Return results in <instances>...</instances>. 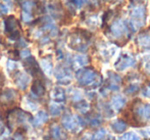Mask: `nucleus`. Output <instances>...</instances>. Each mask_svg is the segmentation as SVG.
Here are the masks:
<instances>
[{
  "label": "nucleus",
  "instance_id": "ddd939ff",
  "mask_svg": "<svg viewBox=\"0 0 150 140\" xmlns=\"http://www.w3.org/2000/svg\"><path fill=\"white\" fill-rule=\"evenodd\" d=\"M120 83H122V79L119 75L115 73L109 72L108 73V79H107V85L106 87L111 91H117L120 89Z\"/></svg>",
  "mask_w": 150,
  "mask_h": 140
},
{
  "label": "nucleus",
  "instance_id": "cd10ccee",
  "mask_svg": "<svg viewBox=\"0 0 150 140\" xmlns=\"http://www.w3.org/2000/svg\"><path fill=\"white\" fill-rule=\"evenodd\" d=\"M7 68H8V72L12 73V72H18V65L16 63H14L13 60L9 59L7 63Z\"/></svg>",
  "mask_w": 150,
  "mask_h": 140
},
{
  "label": "nucleus",
  "instance_id": "4468645a",
  "mask_svg": "<svg viewBox=\"0 0 150 140\" xmlns=\"http://www.w3.org/2000/svg\"><path fill=\"white\" fill-rule=\"evenodd\" d=\"M16 84L21 90H26L30 83V77L26 73L23 72H16Z\"/></svg>",
  "mask_w": 150,
  "mask_h": 140
},
{
  "label": "nucleus",
  "instance_id": "0eeeda50",
  "mask_svg": "<svg viewBox=\"0 0 150 140\" xmlns=\"http://www.w3.org/2000/svg\"><path fill=\"white\" fill-rule=\"evenodd\" d=\"M54 75H55L56 79H57L58 83L67 85L71 83V79H73V75H71V69L65 65H58L54 71Z\"/></svg>",
  "mask_w": 150,
  "mask_h": 140
},
{
  "label": "nucleus",
  "instance_id": "6ab92c4d",
  "mask_svg": "<svg viewBox=\"0 0 150 140\" xmlns=\"http://www.w3.org/2000/svg\"><path fill=\"white\" fill-rule=\"evenodd\" d=\"M88 63H89V57L85 54H78L74 57V65L79 68L85 67Z\"/></svg>",
  "mask_w": 150,
  "mask_h": 140
},
{
  "label": "nucleus",
  "instance_id": "20e7f679",
  "mask_svg": "<svg viewBox=\"0 0 150 140\" xmlns=\"http://www.w3.org/2000/svg\"><path fill=\"white\" fill-rule=\"evenodd\" d=\"M109 34L117 40L129 39V26L122 20H115L109 26Z\"/></svg>",
  "mask_w": 150,
  "mask_h": 140
},
{
  "label": "nucleus",
  "instance_id": "c756f323",
  "mask_svg": "<svg viewBox=\"0 0 150 140\" xmlns=\"http://www.w3.org/2000/svg\"><path fill=\"white\" fill-rule=\"evenodd\" d=\"M61 112V107H58V105H51L50 107V114H52V116H57V114H59Z\"/></svg>",
  "mask_w": 150,
  "mask_h": 140
},
{
  "label": "nucleus",
  "instance_id": "c9c22d12",
  "mask_svg": "<svg viewBox=\"0 0 150 140\" xmlns=\"http://www.w3.org/2000/svg\"><path fill=\"white\" fill-rule=\"evenodd\" d=\"M110 3H120V2H122L124 0H108Z\"/></svg>",
  "mask_w": 150,
  "mask_h": 140
},
{
  "label": "nucleus",
  "instance_id": "dca6fc26",
  "mask_svg": "<svg viewBox=\"0 0 150 140\" xmlns=\"http://www.w3.org/2000/svg\"><path fill=\"white\" fill-rule=\"evenodd\" d=\"M127 100L122 95H115V96L111 97V102H110V105L112 107L113 109L115 111H120L122 109V107H125L126 104Z\"/></svg>",
  "mask_w": 150,
  "mask_h": 140
},
{
  "label": "nucleus",
  "instance_id": "a878e982",
  "mask_svg": "<svg viewBox=\"0 0 150 140\" xmlns=\"http://www.w3.org/2000/svg\"><path fill=\"white\" fill-rule=\"evenodd\" d=\"M120 140H141V139H140V137H139L138 135L135 134V133L129 132V133H126V134L122 135Z\"/></svg>",
  "mask_w": 150,
  "mask_h": 140
},
{
  "label": "nucleus",
  "instance_id": "412c9836",
  "mask_svg": "<svg viewBox=\"0 0 150 140\" xmlns=\"http://www.w3.org/2000/svg\"><path fill=\"white\" fill-rule=\"evenodd\" d=\"M51 134L53 136L54 139L56 140H65L67 139V135L62 132V130L60 129V127L58 126H53L51 128Z\"/></svg>",
  "mask_w": 150,
  "mask_h": 140
},
{
  "label": "nucleus",
  "instance_id": "f257e3e1",
  "mask_svg": "<svg viewBox=\"0 0 150 140\" xmlns=\"http://www.w3.org/2000/svg\"><path fill=\"white\" fill-rule=\"evenodd\" d=\"M77 81L81 86L96 88L102 83L101 75L93 68H83L76 73Z\"/></svg>",
  "mask_w": 150,
  "mask_h": 140
},
{
  "label": "nucleus",
  "instance_id": "423d86ee",
  "mask_svg": "<svg viewBox=\"0 0 150 140\" xmlns=\"http://www.w3.org/2000/svg\"><path fill=\"white\" fill-rule=\"evenodd\" d=\"M24 67H25V69H26L27 73H29L31 76H33V77H36L37 79H39L40 76L43 75V72H42L39 63H37L35 57L32 55L25 58Z\"/></svg>",
  "mask_w": 150,
  "mask_h": 140
},
{
  "label": "nucleus",
  "instance_id": "39448f33",
  "mask_svg": "<svg viewBox=\"0 0 150 140\" xmlns=\"http://www.w3.org/2000/svg\"><path fill=\"white\" fill-rule=\"evenodd\" d=\"M4 30L10 40H18L21 38V26L14 16H9L4 20Z\"/></svg>",
  "mask_w": 150,
  "mask_h": 140
},
{
  "label": "nucleus",
  "instance_id": "b1692460",
  "mask_svg": "<svg viewBox=\"0 0 150 140\" xmlns=\"http://www.w3.org/2000/svg\"><path fill=\"white\" fill-rule=\"evenodd\" d=\"M87 2L88 0H69V7L75 10L76 8H81Z\"/></svg>",
  "mask_w": 150,
  "mask_h": 140
},
{
  "label": "nucleus",
  "instance_id": "2eb2a0df",
  "mask_svg": "<svg viewBox=\"0 0 150 140\" xmlns=\"http://www.w3.org/2000/svg\"><path fill=\"white\" fill-rule=\"evenodd\" d=\"M31 91L35 96H37V97L43 96L46 90H45V86H44L41 79H36L35 81L33 82L32 87H31Z\"/></svg>",
  "mask_w": 150,
  "mask_h": 140
},
{
  "label": "nucleus",
  "instance_id": "72a5a7b5",
  "mask_svg": "<svg viewBox=\"0 0 150 140\" xmlns=\"http://www.w3.org/2000/svg\"><path fill=\"white\" fill-rule=\"evenodd\" d=\"M14 138H16V140H26V138H25V136H24V133L20 132V131H18V132L16 133Z\"/></svg>",
  "mask_w": 150,
  "mask_h": 140
},
{
  "label": "nucleus",
  "instance_id": "aec40b11",
  "mask_svg": "<svg viewBox=\"0 0 150 140\" xmlns=\"http://www.w3.org/2000/svg\"><path fill=\"white\" fill-rule=\"evenodd\" d=\"M48 120V114L45 112H39L35 116L33 120V123L35 124V126H41L44 123H46Z\"/></svg>",
  "mask_w": 150,
  "mask_h": 140
},
{
  "label": "nucleus",
  "instance_id": "f03ea898",
  "mask_svg": "<svg viewBox=\"0 0 150 140\" xmlns=\"http://www.w3.org/2000/svg\"><path fill=\"white\" fill-rule=\"evenodd\" d=\"M146 23V6L145 3L131 4L129 27L133 31H138Z\"/></svg>",
  "mask_w": 150,
  "mask_h": 140
},
{
  "label": "nucleus",
  "instance_id": "f704fd0d",
  "mask_svg": "<svg viewBox=\"0 0 150 140\" xmlns=\"http://www.w3.org/2000/svg\"><path fill=\"white\" fill-rule=\"evenodd\" d=\"M4 82H5V77H4L3 74L0 73V86H2L4 84Z\"/></svg>",
  "mask_w": 150,
  "mask_h": 140
},
{
  "label": "nucleus",
  "instance_id": "bb28decb",
  "mask_svg": "<svg viewBox=\"0 0 150 140\" xmlns=\"http://www.w3.org/2000/svg\"><path fill=\"white\" fill-rule=\"evenodd\" d=\"M105 135H106V131H105L104 129H100V130L95 133L94 137H93V140H103Z\"/></svg>",
  "mask_w": 150,
  "mask_h": 140
},
{
  "label": "nucleus",
  "instance_id": "7c9ffc66",
  "mask_svg": "<svg viewBox=\"0 0 150 140\" xmlns=\"http://www.w3.org/2000/svg\"><path fill=\"white\" fill-rule=\"evenodd\" d=\"M22 21L24 23H30L33 21V16L30 14H27V12L22 11Z\"/></svg>",
  "mask_w": 150,
  "mask_h": 140
},
{
  "label": "nucleus",
  "instance_id": "9d476101",
  "mask_svg": "<svg viewBox=\"0 0 150 140\" xmlns=\"http://www.w3.org/2000/svg\"><path fill=\"white\" fill-rule=\"evenodd\" d=\"M136 43L142 49H150V29L143 30L137 35Z\"/></svg>",
  "mask_w": 150,
  "mask_h": 140
},
{
  "label": "nucleus",
  "instance_id": "4be33fe9",
  "mask_svg": "<svg viewBox=\"0 0 150 140\" xmlns=\"http://www.w3.org/2000/svg\"><path fill=\"white\" fill-rule=\"evenodd\" d=\"M41 70H43L48 75H50L52 73V63L48 57L43 58L41 60Z\"/></svg>",
  "mask_w": 150,
  "mask_h": 140
},
{
  "label": "nucleus",
  "instance_id": "f8f14e48",
  "mask_svg": "<svg viewBox=\"0 0 150 140\" xmlns=\"http://www.w3.org/2000/svg\"><path fill=\"white\" fill-rule=\"evenodd\" d=\"M47 8L49 10L50 14L55 18H60L61 16H64V11H63L62 5H61L60 2L50 1L47 5Z\"/></svg>",
  "mask_w": 150,
  "mask_h": 140
},
{
  "label": "nucleus",
  "instance_id": "f3484780",
  "mask_svg": "<svg viewBox=\"0 0 150 140\" xmlns=\"http://www.w3.org/2000/svg\"><path fill=\"white\" fill-rule=\"evenodd\" d=\"M51 98L55 102H63L65 100V92L61 87H54L51 91Z\"/></svg>",
  "mask_w": 150,
  "mask_h": 140
},
{
  "label": "nucleus",
  "instance_id": "2f4dec72",
  "mask_svg": "<svg viewBox=\"0 0 150 140\" xmlns=\"http://www.w3.org/2000/svg\"><path fill=\"white\" fill-rule=\"evenodd\" d=\"M7 12H8V7L5 4L0 1V16H4V14H6Z\"/></svg>",
  "mask_w": 150,
  "mask_h": 140
},
{
  "label": "nucleus",
  "instance_id": "9b49d317",
  "mask_svg": "<svg viewBox=\"0 0 150 140\" xmlns=\"http://www.w3.org/2000/svg\"><path fill=\"white\" fill-rule=\"evenodd\" d=\"M18 97V92L14 89H5L0 92V103L10 104L16 101Z\"/></svg>",
  "mask_w": 150,
  "mask_h": 140
},
{
  "label": "nucleus",
  "instance_id": "1a4fd4ad",
  "mask_svg": "<svg viewBox=\"0 0 150 140\" xmlns=\"http://www.w3.org/2000/svg\"><path fill=\"white\" fill-rule=\"evenodd\" d=\"M61 123H62V126L64 127L67 130L69 131H77L78 129L80 128V126L83 125V122L82 120L79 118V117L73 116V114H65L64 117L61 120Z\"/></svg>",
  "mask_w": 150,
  "mask_h": 140
},
{
  "label": "nucleus",
  "instance_id": "a211bd4d",
  "mask_svg": "<svg viewBox=\"0 0 150 140\" xmlns=\"http://www.w3.org/2000/svg\"><path fill=\"white\" fill-rule=\"evenodd\" d=\"M110 126H111V129H112L115 133H122L124 131H126L128 125L122 120H115L111 123Z\"/></svg>",
  "mask_w": 150,
  "mask_h": 140
},
{
  "label": "nucleus",
  "instance_id": "7ed1b4c3",
  "mask_svg": "<svg viewBox=\"0 0 150 140\" xmlns=\"http://www.w3.org/2000/svg\"><path fill=\"white\" fill-rule=\"evenodd\" d=\"M91 36H92L91 33L88 32L87 30L77 29L75 33L71 34V37H69V47L74 50H77V51H86L91 39Z\"/></svg>",
  "mask_w": 150,
  "mask_h": 140
},
{
  "label": "nucleus",
  "instance_id": "393cba45",
  "mask_svg": "<svg viewBox=\"0 0 150 140\" xmlns=\"http://www.w3.org/2000/svg\"><path fill=\"white\" fill-rule=\"evenodd\" d=\"M139 89H140V85L138 82H131L129 84V86L126 88V93L128 94H134V93L138 92Z\"/></svg>",
  "mask_w": 150,
  "mask_h": 140
},
{
  "label": "nucleus",
  "instance_id": "5701e85b",
  "mask_svg": "<svg viewBox=\"0 0 150 140\" xmlns=\"http://www.w3.org/2000/svg\"><path fill=\"white\" fill-rule=\"evenodd\" d=\"M75 107L81 112H87L90 109V104L86 100H78V102L75 104Z\"/></svg>",
  "mask_w": 150,
  "mask_h": 140
},
{
  "label": "nucleus",
  "instance_id": "473e14b6",
  "mask_svg": "<svg viewBox=\"0 0 150 140\" xmlns=\"http://www.w3.org/2000/svg\"><path fill=\"white\" fill-rule=\"evenodd\" d=\"M143 95H144L145 97H150V83L146 84L144 86V88H143Z\"/></svg>",
  "mask_w": 150,
  "mask_h": 140
},
{
  "label": "nucleus",
  "instance_id": "6e6552de",
  "mask_svg": "<svg viewBox=\"0 0 150 140\" xmlns=\"http://www.w3.org/2000/svg\"><path fill=\"white\" fill-rule=\"evenodd\" d=\"M136 59L135 57L130 53H122L119 57V59L117 60V63H115V68L117 71L122 72L128 68H131L135 65Z\"/></svg>",
  "mask_w": 150,
  "mask_h": 140
},
{
  "label": "nucleus",
  "instance_id": "e433bc0d",
  "mask_svg": "<svg viewBox=\"0 0 150 140\" xmlns=\"http://www.w3.org/2000/svg\"><path fill=\"white\" fill-rule=\"evenodd\" d=\"M81 140H91V139H90V138H88V137L86 136V137H83V138H82Z\"/></svg>",
  "mask_w": 150,
  "mask_h": 140
},
{
  "label": "nucleus",
  "instance_id": "c85d7f7f",
  "mask_svg": "<svg viewBox=\"0 0 150 140\" xmlns=\"http://www.w3.org/2000/svg\"><path fill=\"white\" fill-rule=\"evenodd\" d=\"M143 67L145 71L150 73V55H147L143 58Z\"/></svg>",
  "mask_w": 150,
  "mask_h": 140
}]
</instances>
